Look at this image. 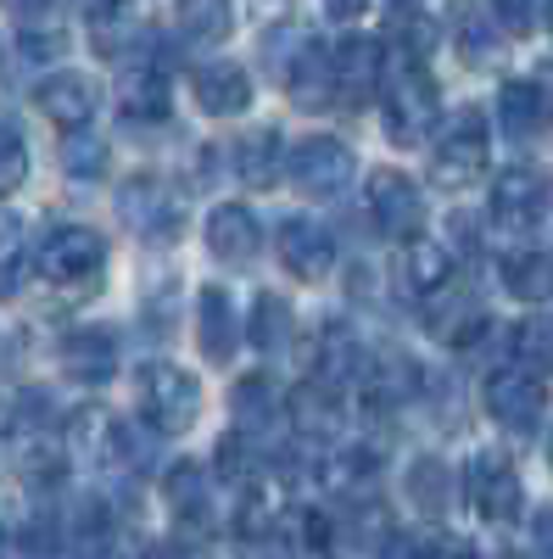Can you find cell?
Masks as SVG:
<instances>
[{"label":"cell","instance_id":"obj_1","mask_svg":"<svg viewBox=\"0 0 553 559\" xmlns=\"http://www.w3.org/2000/svg\"><path fill=\"white\" fill-rule=\"evenodd\" d=\"M381 90H386V134L397 140V146H420L425 129L436 123V79L425 73V57L392 45Z\"/></svg>","mask_w":553,"mask_h":559},{"label":"cell","instance_id":"obj_2","mask_svg":"<svg viewBox=\"0 0 553 559\" xmlns=\"http://www.w3.org/2000/svg\"><path fill=\"white\" fill-rule=\"evenodd\" d=\"M39 274L57 292H96L107 274V241L89 224H57L39 241Z\"/></svg>","mask_w":553,"mask_h":559},{"label":"cell","instance_id":"obj_3","mask_svg":"<svg viewBox=\"0 0 553 559\" xmlns=\"http://www.w3.org/2000/svg\"><path fill=\"white\" fill-rule=\"evenodd\" d=\"M141 408H146V419H152V431L179 437V431L196 426L202 386H196L191 369H179V364H146V369H141Z\"/></svg>","mask_w":553,"mask_h":559},{"label":"cell","instance_id":"obj_4","mask_svg":"<svg viewBox=\"0 0 553 559\" xmlns=\"http://www.w3.org/2000/svg\"><path fill=\"white\" fill-rule=\"evenodd\" d=\"M486 152H492V134H486V118L476 107H465L442 134H436V157H431V174L436 185H447V191H458V185L481 179L486 168Z\"/></svg>","mask_w":553,"mask_h":559},{"label":"cell","instance_id":"obj_5","mask_svg":"<svg viewBox=\"0 0 553 559\" xmlns=\"http://www.w3.org/2000/svg\"><path fill=\"white\" fill-rule=\"evenodd\" d=\"M118 207H123V224L134 229V236H146V241H173L184 229V202H179V191H168V179H157V174H134L123 185Z\"/></svg>","mask_w":553,"mask_h":559},{"label":"cell","instance_id":"obj_6","mask_svg":"<svg viewBox=\"0 0 553 559\" xmlns=\"http://www.w3.org/2000/svg\"><path fill=\"white\" fill-rule=\"evenodd\" d=\"M470 503H476V515L492 521V526H509V521L520 515L526 492H520V476H515L509 453L481 448V453L470 459Z\"/></svg>","mask_w":553,"mask_h":559},{"label":"cell","instance_id":"obj_7","mask_svg":"<svg viewBox=\"0 0 553 559\" xmlns=\"http://www.w3.org/2000/svg\"><path fill=\"white\" fill-rule=\"evenodd\" d=\"M291 179L302 185V197H318V202H330V197H341L347 191V179H352V152L341 146V140H330V134H308L302 146H291Z\"/></svg>","mask_w":553,"mask_h":559},{"label":"cell","instance_id":"obj_8","mask_svg":"<svg viewBox=\"0 0 553 559\" xmlns=\"http://www.w3.org/2000/svg\"><path fill=\"white\" fill-rule=\"evenodd\" d=\"M542 408H548V392H542V381L531 376L526 364L492 369V381H486V414L497 419L503 431H537L542 426Z\"/></svg>","mask_w":553,"mask_h":559},{"label":"cell","instance_id":"obj_9","mask_svg":"<svg viewBox=\"0 0 553 559\" xmlns=\"http://www.w3.org/2000/svg\"><path fill=\"white\" fill-rule=\"evenodd\" d=\"M369 213H375L381 236L408 241V236H420V224H425V197L408 174L381 168V174H369Z\"/></svg>","mask_w":553,"mask_h":559},{"label":"cell","instance_id":"obj_10","mask_svg":"<svg viewBox=\"0 0 553 559\" xmlns=\"http://www.w3.org/2000/svg\"><path fill=\"white\" fill-rule=\"evenodd\" d=\"M548 202H553V191H548V179L537 168H503L497 185H492V213H497V224H509V229L542 224Z\"/></svg>","mask_w":553,"mask_h":559},{"label":"cell","instance_id":"obj_11","mask_svg":"<svg viewBox=\"0 0 553 559\" xmlns=\"http://www.w3.org/2000/svg\"><path fill=\"white\" fill-rule=\"evenodd\" d=\"M330 62H336V102H347V107H363L381 90V79H386V51L375 39H363V34L341 39V51Z\"/></svg>","mask_w":553,"mask_h":559},{"label":"cell","instance_id":"obj_12","mask_svg":"<svg viewBox=\"0 0 553 559\" xmlns=\"http://www.w3.org/2000/svg\"><path fill=\"white\" fill-rule=\"evenodd\" d=\"M280 263L297 274V280H325L336 269V241L325 224L313 218H286L280 224Z\"/></svg>","mask_w":553,"mask_h":559},{"label":"cell","instance_id":"obj_13","mask_svg":"<svg viewBox=\"0 0 553 559\" xmlns=\"http://www.w3.org/2000/svg\"><path fill=\"white\" fill-rule=\"evenodd\" d=\"M207 247H213V258H224L229 269H241V263L257 258L263 229H257V218H252L241 202H218V207L207 213Z\"/></svg>","mask_w":553,"mask_h":559},{"label":"cell","instance_id":"obj_14","mask_svg":"<svg viewBox=\"0 0 553 559\" xmlns=\"http://www.w3.org/2000/svg\"><path fill=\"white\" fill-rule=\"evenodd\" d=\"M286 90H291V102L302 112H325L336 102V62H330L325 45H313V39L297 45V62L286 73Z\"/></svg>","mask_w":553,"mask_h":559},{"label":"cell","instance_id":"obj_15","mask_svg":"<svg viewBox=\"0 0 553 559\" xmlns=\"http://www.w3.org/2000/svg\"><path fill=\"white\" fill-rule=\"evenodd\" d=\"M34 102H39V112L51 118V123L84 129L89 112H96V102H101V90H96V79H84V73H51V79L34 90Z\"/></svg>","mask_w":553,"mask_h":559},{"label":"cell","instance_id":"obj_16","mask_svg":"<svg viewBox=\"0 0 553 559\" xmlns=\"http://www.w3.org/2000/svg\"><path fill=\"white\" fill-rule=\"evenodd\" d=\"M358 376V342L341 331V324H330L325 336H318V347H313V369H308V392H318V397H341L347 392V381Z\"/></svg>","mask_w":553,"mask_h":559},{"label":"cell","instance_id":"obj_17","mask_svg":"<svg viewBox=\"0 0 553 559\" xmlns=\"http://www.w3.org/2000/svg\"><path fill=\"white\" fill-rule=\"evenodd\" d=\"M163 498H168L179 526H207L213 521V481H207V471H202L196 459H179L173 464L168 481H163Z\"/></svg>","mask_w":553,"mask_h":559},{"label":"cell","instance_id":"obj_18","mask_svg":"<svg viewBox=\"0 0 553 559\" xmlns=\"http://www.w3.org/2000/svg\"><path fill=\"white\" fill-rule=\"evenodd\" d=\"M196 102L213 112V118H241L252 107V79L247 68L236 62H207L196 68Z\"/></svg>","mask_w":553,"mask_h":559},{"label":"cell","instance_id":"obj_19","mask_svg":"<svg viewBox=\"0 0 553 559\" xmlns=\"http://www.w3.org/2000/svg\"><path fill=\"white\" fill-rule=\"evenodd\" d=\"M62 369L79 381V386H101L112 381V369H118V347L107 331H73L62 342Z\"/></svg>","mask_w":553,"mask_h":559},{"label":"cell","instance_id":"obj_20","mask_svg":"<svg viewBox=\"0 0 553 559\" xmlns=\"http://www.w3.org/2000/svg\"><path fill=\"white\" fill-rule=\"evenodd\" d=\"M196 336H202V353H207L213 364L236 358V347H241V319H236V302H229V292H202Z\"/></svg>","mask_w":553,"mask_h":559},{"label":"cell","instance_id":"obj_21","mask_svg":"<svg viewBox=\"0 0 553 559\" xmlns=\"http://www.w3.org/2000/svg\"><path fill=\"white\" fill-rule=\"evenodd\" d=\"M503 286H509L520 302H553V247L509 252L503 258Z\"/></svg>","mask_w":553,"mask_h":559},{"label":"cell","instance_id":"obj_22","mask_svg":"<svg viewBox=\"0 0 553 559\" xmlns=\"http://www.w3.org/2000/svg\"><path fill=\"white\" fill-rule=\"evenodd\" d=\"M118 102H123V118H134V123L168 118V79H163V68H129Z\"/></svg>","mask_w":553,"mask_h":559},{"label":"cell","instance_id":"obj_23","mask_svg":"<svg viewBox=\"0 0 553 559\" xmlns=\"http://www.w3.org/2000/svg\"><path fill=\"white\" fill-rule=\"evenodd\" d=\"M291 331H297L291 302L274 297V292H263V297L252 302V319H247L252 347H257V353H286V347H291Z\"/></svg>","mask_w":553,"mask_h":559},{"label":"cell","instance_id":"obj_24","mask_svg":"<svg viewBox=\"0 0 553 559\" xmlns=\"http://www.w3.org/2000/svg\"><path fill=\"white\" fill-rule=\"evenodd\" d=\"M184 39H202V45H218L236 34V0H179L173 7Z\"/></svg>","mask_w":553,"mask_h":559},{"label":"cell","instance_id":"obj_25","mask_svg":"<svg viewBox=\"0 0 553 559\" xmlns=\"http://www.w3.org/2000/svg\"><path fill=\"white\" fill-rule=\"evenodd\" d=\"M236 168H241V185L268 191V185L280 179V134H274V129H252L236 146Z\"/></svg>","mask_w":553,"mask_h":559},{"label":"cell","instance_id":"obj_26","mask_svg":"<svg viewBox=\"0 0 553 559\" xmlns=\"http://www.w3.org/2000/svg\"><path fill=\"white\" fill-rule=\"evenodd\" d=\"M402 280L420 297H436L447 280H453V258H447V247H436V241H413L408 247V258H402Z\"/></svg>","mask_w":553,"mask_h":559},{"label":"cell","instance_id":"obj_27","mask_svg":"<svg viewBox=\"0 0 553 559\" xmlns=\"http://www.w3.org/2000/svg\"><path fill=\"white\" fill-rule=\"evenodd\" d=\"M408 498L420 515H447V503H453V476H447V464L442 459H413V471H408Z\"/></svg>","mask_w":553,"mask_h":559},{"label":"cell","instance_id":"obj_28","mask_svg":"<svg viewBox=\"0 0 553 559\" xmlns=\"http://www.w3.org/2000/svg\"><path fill=\"white\" fill-rule=\"evenodd\" d=\"M28 274V236H23V218L17 213H0V302L17 297Z\"/></svg>","mask_w":553,"mask_h":559},{"label":"cell","instance_id":"obj_29","mask_svg":"<svg viewBox=\"0 0 553 559\" xmlns=\"http://www.w3.org/2000/svg\"><path fill=\"white\" fill-rule=\"evenodd\" d=\"M236 419H241V431H268V426H280V392H274V381L263 376H247L236 386Z\"/></svg>","mask_w":553,"mask_h":559},{"label":"cell","instance_id":"obj_30","mask_svg":"<svg viewBox=\"0 0 553 559\" xmlns=\"http://www.w3.org/2000/svg\"><path fill=\"white\" fill-rule=\"evenodd\" d=\"M497 118H503V129H509L515 140H520V134H531V129L542 123L537 84H526V79H509V84H503V96H497Z\"/></svg>","mask_w":553,"mask_h":559},{"label":"cell","instance_id":"obj_31","mask_svg":"<svg viewBox=\"0 0 553 559\" xmlns=\"http://www.w3.org/2000/svg\"><path fill=\"white\" fill-rule=\"evenodd\" d=\"M62 168L73 179H101L107 174V140L96 129H68L62 140Z\"/></svg>","mask_w":553,"mask_h":559},{"label":"cell","instance_id":"obj_32","mask_svg":"<svg viewBox=\"0 0 553 559\" xmlns=\"http://www.w3.org/2000/svg\"><path fill=\"white\" fill-rule=\"evenodd\" d=\"M453 34H458V51H465V62H476V68L497 62V28H492L486 17H476L470 7H458Z\"/></svg>","mask_w":553,"mask_h":559},{"label":"cell","instance_id":"obj_33","mask_svg":"<svg viewBox=\"0 0 553 559\" xmlns=\"http://www.w3.org/2000/svg\"><path fill=\"white\" fill-rule=\"evenodd\" d=\"M17 459H23V471L34 476V481H45V487H51V481H62V437H51V431H34V442L23 437V448H17Z\"/></svg>","mask_w":553,"mask_h":559},{"label":"cell","instance_id":"obj_34","mask_svg":"<svg viewBox=\"0 0 553 559\" xmlns=\"http://www.w3.org/2000/svg\"><path fill=\"white\" fill-rule=\"evenodd\" d=\"M28 179V146H23V129L0 112V197H12L17 185Z\"/></svg>","mask_w":553,"mask_h":559},{"label":"cell","instance_id":"obj_35","mask_svg":"<svg viewBox=\"0 0 553 559\" xmlns=\"http://www.w3.org/2000/svg\"><path fill=\"white\" fill-rule=\"evenodd\" d=\"M492 17L509 28V34H531V23H537V0H492Z\"/></svg>","mask_w":553,"mask_h":559},{"label":"cell","instance_id":"obj_36","mask_svg":"<svg viewBox=\"0 0 553 559\" xmlns=\"http://www.w3.org/2000/svg\"><path fill=\"white\" fill-rule=\"evenodd\" d=\"M413 559H476V548L465 537H431V543L413 548Z\"/></svg>","mask_w":553,"mask_h":559},{"label":"cell","instance_id":"obj_37","mask_svg":"<svg viewBox=\"0 0 553 559\" xmlns=\"http://www.w3.org/2000/svg\"><path fill=\"white\" fill-rule=\"evenodd\" d=\"M73 12L89 17V23H112L123 12V0H73Z\"/></svg>","mask_w":553,"mask_h":559},{"label":"cell","instance_id":"obj_38","mask_svg":"<svg viewBox=\"0 0 553 559\" xmlns=\"http://www.w3.org/2000/svg\"><path fill=\"white\" fill-rule=\"evenodd\" d=\"M531 84H537V102H542V118L553 123V62H542Z\"/></svg>","mask_w":553,"mask_h":559},{"label":"cell","instance_id":"obj_39","mask_svg":"<svg viewBox=\"0 0 553 559\" xmlns=\"http://www.w3.org/2000/svg\"><path fill=\"white\" fill-rule=\"evenodd\" d=\"M363 7H369V0H325V12H330L336 23H352V17H363Z\"/></svg>","mask_w":553,"mask_h":559},{"label":"cell","instance_id":"obj_40","mask_svg":"<svg viewBox=\"0 0 553 559\" xmlns=\"http://www.w3.org/2000/svg\"><path fill=\"white\" fill-rule=\"evenodd\" d=\"M537 554L553 559V509H542V515H537Z\"/></svg>","mask_w":553,"mask_h":559},{"label":"cell","instance_id":"obj_41","mask_svg":"<svg viewBox=\"0 0 553 559\" xmlns=\"http://www.w3.org/2000/svg\"><path fill=\"white\" fill-rule=\"evenodd\" d=\"M7 12H17V17H34V12H45V0H0Z\"/></svg>","mask_w":553,"mask_h":559},{"label":"cell","instance_id":"obj_42","mask_svg":"<svg viewBox=\"0 0 553 559\" xmlns=\"http://www.w3.org/2000/svg\"><path fill=\"white\" fill-rule=\"evenodd\" d=\"M548 464H553V442H548Z\"/></svg>","mask_w":553,"mask_h":559},{"label":"cell","instance_id":"obj_43","mask_svg":"<svg viewBox=\"0 0 553 559\" xmlns=\"http://www.w3.org/2000/svg\"><path fill=\"white\" fill-rule=\"evenodd\" d=\"M141 559H157V554H141Z\"/></svg>","mask_w":553,"mask_h":559},{"label":"cell","instance_id":"obj_44","mask_svg":"<svg viewBox=\"0 0 553 559\" xmlns=\"http://www.w3.org/2000/svg\"><path fill=\"white\" fill-rule=\"evenodd\" d=\"M397 7H408V0H397Z\"/></svg>","mask_w":553,"mask_h":559}]
</instances>
